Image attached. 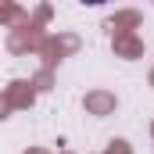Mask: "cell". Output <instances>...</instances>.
I'll return each mask as SVG.
<instances>
[{"label":"cell","instance_id":"cell-1","mask_svg":"<svg viewBox=\"0 0 154 154\" xmlns=\"http://www.w3.org/2000/svg\"><path fill=\"white\" fill-rule=\"evenodd\" d=\"M82 4H90V7H97V4H104V0H82Z\"/></svg>","mask_w":154,"mask_h":154}]
</instances>
